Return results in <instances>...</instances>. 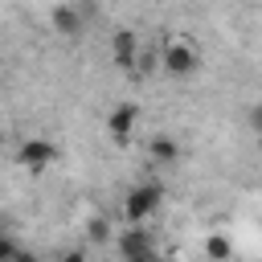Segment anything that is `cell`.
I'll list each match as a JSON object with an SVG mask.
<instances>
[{"label":"cell","instance_id":"6da1fadb","mask_svg":"<svg viewBox=\"0 0 262 262\" xmlns=\"http://www.w3.org/2000/svg\"><path fill=\"white\" fill-rule=\"evenodd\" d=\"M160 66H164V74H172V78H192V74L201 70V53H196L192 41H184L180 33H172V37L160 45Z\"/></svg>","mask_w":262,"mask_h":262},{"label":"cell","instance_id":"7a4b0ae2","mask_svg":"<svg viewBox=\"0 0 262 262\" xmlns=\"http://www.w3.org/2000/svg\"><path fill=\"white\" fill-rule=\"evenodd\" d=\"M160 205H164V188L160 184H135L127 192V201H123V217H127V225H143Z\"/></svg>","mask_w":262,"mask_h":262},{"label":"cell","instance_id":"3957f363","mask_svg":"<svg viewBox=\"0 0 262 262\" xmlns=\"http://www.w3.org/2000/svg\"><path fill=\"white\" fill-rule=\"evenodd\" d=\"M53 160H57V147L49 139H41V135H33V139H25L16 147V164H25L29 172H45Z\"/></svg>","mask_w":262,"mask_h":262},{"label":"cell","instance_id":"277c9868","mask_svg":"<svg viewBox=\"0 0 262 262\" xmlns=\"http://www.w3.org/2000/svg\"><path fill=\"white\" fill-rule=\"evenodd\" d=\"M135 123H139V106H135V102H119V106L106 115V131H111V139H115L119 147H127V143H131Z\"/></svg>","mask_w":262,"mask_h":262},{"label":"cell","instance_id":"5b68a950","mask_svg":"<svg viewBox=\"0 0 262 262\" xmlns=\"http://www.w3.org/2000/svg\"><path fill=\"white\" fill-rule=\"evenodd\" d=\"M90 12H94V8H86V4H57V8L49 12V20H53V29H57V33H66V37H78Z\"/></svg>","mask_w":262,"mask_h":262},{"label":"cell","instance_id":"8992f818","mask_svg":"<svg viewBox=\"0 0 262 262\" xmlns=\"http://www.w3.org/2000/svg\"><path fill=\"white\" fill-rule=\"evenodd\" d=\"M111 49H115V66H119V70H131V66L139 61V37H135L127 25H123V29H115Z\"/></svg>","mask_w":262,"mask_h":262},{"label":"cell","instance_id":"52a82bcc","mask_svg":"<svg viewBox=\"0 0 262 262\" xmlns=\"http://www.w3.org/2000/svg\"><path fill=\"white\" fill-rule=\"evenodd\" d=\"M119 250H123V258H131V254H151L156 246H151V233H147V229L131 225V229H123V237H119Z\"/></svg>","mask_w":262,"mask_h":262},{"label":"cell","instance_id":"ba28073f","mask_svg":"<svg viewBox=\"0 0 262 262\" xmlns=\"http://www.w3.org/2000/svg\"><path fill=\"white\" fill-rule=\"evenodd\" d=\"M147 156H151L156 164H176V160H180V143H176L172 135H151Z\"/></svg>","mask_w":262,"mask_h":262},{"label":"cell","instance_id":"9c48e42d","mask_svg":"<svg viewBox=\"0 0 262 262\" xmlns=\"http://www.w3.org/2000/svg\"><path fill=\"white\" fill-rule=\"evenodd\" d=\"M205 254H209V262H229V254H233V242H229V233L213 229V233L205 237Z\"/></svg>","mask_w":262,"mask_h":262},{"label":"cell","instance_id":"30bf717a","mask_svg":"<svg viewBox=\"0 0 262 262\" xmlns=\"http://www.w3.org/2000/svg\"><path fill=\"white\" fill-rule=\"evenodd\" d=\"M86 233H90V242H106V237H111V225H106L102 217H94V221L86 225Z\"/></svg>","mask_w":262,"mask_h":262},{"label":"cell","instance_id":"8fae6325","mask_svg":"<svg viewBox=\"0 0 262 262\" xmlns=\"http://www.w3.org/2000/svg\"><path fill=\"white\" fill-rule=\"evenodd\" d=\"M16 258H20V246H16V237L8 233V237L0 242V262H16Z\"/></svg>","mask_w":262,"mask_h":262},{"label":"cell","instance_id":"7c38bea8","mask_svg":"<svg viewBox=\"0 0 262 262\" xmlns=\"http://www.w3.org/2000/svg\"><path fill=\"white\" fill-rule=\"evenodd\" d=\"M57 262H86V250H66L57 254Z\"/></svg>","mask_w":262,"mask_h":262},{"label":"cell","instance_id":"4fadbf2b","mask_svg":"<svg viewBox=\"0 0 262 262\" xmlns=\"http://www.w3.org/2000/svg\"><path fill=\"white\" fill-rule=\"evenodd\" d=\"M123 262H160V254L151 250V254H131V258H123Z\"/></svg>","mask_w":262,"mask_h":262},{"label":"cell","instance_id":"5bb4252c","mask_svg":"<svg viewBox=\"0 0 262 262\" xmlns=\"http://www.w3.org/2000/svg\"><path fill=\"white\" fill-rule=\"evenodd\" d=\"M16 262H41V258H37L33 250H20V258H16Z\"/></svg>","mask_w":262,"mask_h":262},{"label":"cell","instance_id":"9a60e30c","mask_svg":"<svg viewBox=\"0 0 262 262\" xmlns=\"http://www.w3.org/2000/svg\"><path fill=\"white\" fill-rule=\"evenodd\" d=\"M254 127L262 131V106H254Z\"/></svg>","mask_w":262,"mask_h":262}]
</instances>
